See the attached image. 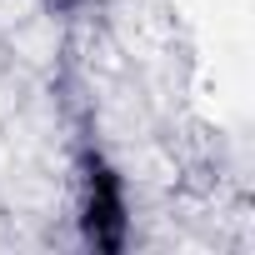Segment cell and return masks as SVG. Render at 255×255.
<instances>
[{
    "label": "cell",
    "instance_id": "cell-2",
    "mask_svg": "<svg viewBox=\"0 0 255 255\" xmlns=\"http://www.w3.org/2000/svg\"><path fill=\"white\" fill-rule=\"evenodd\" d=\"M50 5H55V10H80L85 0H50Z\"/></svg>",
    "mask_w": 255,
    "mask_h": 255
},
{
    "label": "cell",
    "instance_id": "cell-1",
    "mask_svg": "<svg viewBox=\"0 0 255 255\" xmlns=\"http://www.w3.org/2000/svg\"><path fill=\"white\" fill-rule=\"evenodd\" d=\"M80 235L95 250H120L130 235V215H125V185L105 165L100 150L80 155Z\"/></svg>",
    "mask_w": 255,
    "mask_h": 255
}]
</instances>
